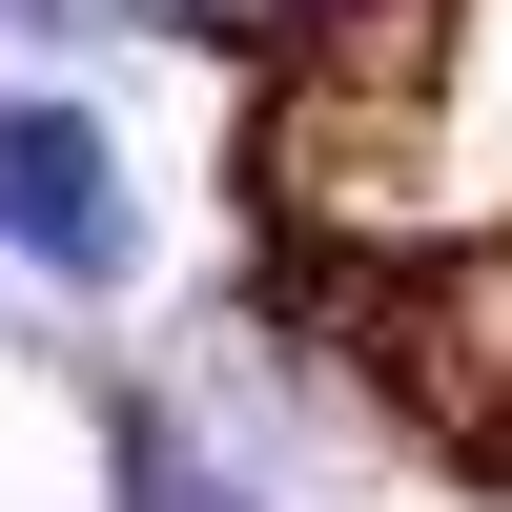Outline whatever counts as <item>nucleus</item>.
<instances>
[{
  "mask_svg": "<svg viewBox=\"0 0 512 512\" xmlns=\"http://www.w3.org/2000/svg\"><path fill=\"white\" fill-rule=\"evenodd\" d=\"M0 246L62 267V287L123 267V164H103V123H82V103H0Z\"/></svg>",
  "mask_w": 512,
  "mask_h": 512,
  "instance_id": "f257e3e1",
  "label": "nucleus"
},
{
  "mask_svg": "<svg viewBox=\"0 0 512 512\" xmlns=\"http://www.w3.org/2000/svg\"><path fill=\"white\" fill-rule=\"evenodd\" d=\"M123 512H246V492L205 472V451L164 431V410H123Z\"/></svg>",
  "mask_w": 512,
  "mask_h": 512,
  "instance_id": "f03ea898",
  "label": "nucleus"
}]
</instances>
